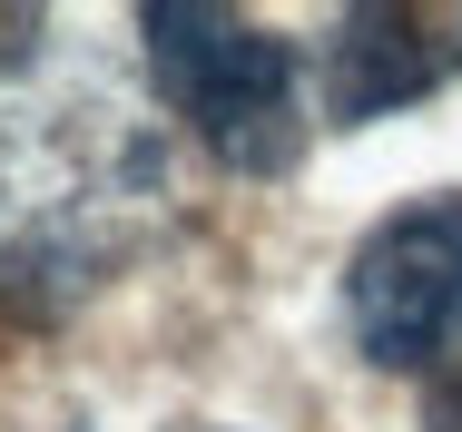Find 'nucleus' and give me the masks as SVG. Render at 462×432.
<instances>
[{
	"instance_id": "obj_3",
	"label": "nucleus",
	"mask_w": 462,
	"mask_h": 432,
	"mask_svg": "<svg viewBox=\"0 0 462 432\" xmlns=\"http://www.w3.org/2000/svg\"><path fill=\"white\" fill-rule=\"evenodd\" d=\"M453 79H462V10L365 0V10L335 20V40L315 60V108H325V128H374V118H393V108H413Z\"/></svg>"
},
{
	"instance_id": "obj_4",
	"label": "nucleus",
	"mask_w": 462,
	"mask_h": 432,
	"mask_svg": "<svg viewBox=\"0 0 462 432\" xmlns=\"http://www.w3.org/2000/svg\"><path fill=\"white\" fill-rule=\"evenodd\" d=\"M423 432H462V345H453V363H433V383H423Z\"/></svg>"
},
{
	"instance_id": "obj_2",
	"label": "nucleus",
	"mask_w": 462,
	"mask_h": 432,
	"mask_svg": "<svg viewBox=\"0 0 462 432\" xmlns=\"http://www.w3.org/2000/svg\"><path fill=\"white\" fill-rule=\"evenodd\" d=\"M345 325L383 373H433L462 345V197H423L355 246Z\"/></svg>"
},
{
	"instance_id": "obj_1",
	"label": "nucleus",
	"mask_w": 462,
	"mask_h": 432,
	"mask_svg": "<svg viewBox=\"0 0 462 432\" xmlns=\"http://www.w3.org/2000/svg\"><path fill=\"white\" fill-rule=\"evenodd\" d=\"M148 79L187 128L226 158L236 177H285L305 148V50L276 40L266 20L207 10V0H148L138 10Z\"/></svg>"
}]
</instances>
